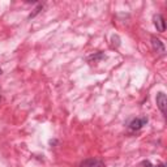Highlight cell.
<instances>
[{"label": "cell", "instance_id": "1", "mask_svg": "<svg viewBox=\"0 0 167 167\" xmlns=\"http://www.w3.org/2000/svg\"><path fill=\"white\" fill-rule=\"evenodd\" d=\"M147 124V117L146 116H142V117H135L129 121L128 127H129L131 131H140L144 125Z\"/></svg>", "mask_w": 167, "mask_h": 167}, {"label": "cell", "instance_id": "2", "mask_svg": "<svg viewBox=\"0 0 167 167\" xmlns=\"http://www.w3.org/2000/svg\"><path fill=\"white\" fill-rule=\"evenodd\" d=\"M155 101H157V106L158 108L161 110V112L163 115H166V107H167V98H166V94L165 93H158L157 94V98H155Z\"/></svg>", "mask_w": 167, "mask_h": 167}, {"label": "cell", "instance_id": "3", "mask_svg": "<svg viewBox=\"0 0 167 167\" xmlns=\"http://www.w3.org/2000/svg\"><path fill=\"white\" fill-rule=\"evenodd\" d=\"M154 25H155V28H157V32L159 33H163L166 30V22H165V18H163L162 14H155L154 16Z\"/></svg>", "mask_w": 167, "mask_h": 167}, {"label": "cell", "instance_id": "4", "mask_svg": "<svg viewBox=\"0 0 167 167\" xmlns=\"http://www.w3.org/2000/svg\"><path fill=\"white\" fill-rule=\"evenodd\" d=\"M151 46H153L154 51L159 52V54H165L166 52V48H165V44L162 43L161 39H158L157 37H151Z\"/></svg>", "mask_w": 167, "mask_h": 167}, {"label": "cell", "instance_id": "5", "mask_svg": "<svg viewBox=\"0 0 167 167\" xmlns=\"http://www.w3.org/2000/svg\"><path fill=\"white\" fill-rule=\"evenodd\" d=\"M81 167H103V163L97 159H88L81 163Z\"/></svg>", "mask_w": 167, "mask_h": 167}, {"label": "cell", "instance_id": "6", "mask_svg": "<svg viewBox=\"0 0 167 167\" xmlns=\"http://www.w3.org/2000/svg\"><path fill=\"white\" fill-rule=\"evenodd\" d=\"M99 59H106V55H103L102 52H98L96 55L89 56V60H94V62H97V60H99Z\"/></svg>", "mask_w": 167, "mask_h": 167}, {"label": "cell", "instance_id": "7", "mask_svg": "<svg viewBox=\"0 0 167 167\" xmlns=\"http://www.w3.org/2000/svg\"><path fill=\"white\" fill-rule=\"evenodd\" d=\"M42 9H43V4H38V7H37V8H35V9H34V12H33V13H30V14H29V18H33V17H35V16H37V14H38V13H39V12H41V11H42Z\"/></svg>", "mask_w": 167, "mask_h": 167}, {"label": "cell", "instance_id": "8", "mask_svg": "<svg viewBox=\"0 0 167 167\" xmlns=\"http://www.w3.org/2000/svg\"><path fill=\"white\" fill-rule=\"evenodd\" d=\"M142 166H145V167H153L149 161H144V162H142Z\"/></svg>", "mask_w": 167, "mask_h": 167}, {"label": "cell", "instance_id": "9", "mask_svg": "<svg viewBox=\"0 0 167 167\" xmlns=\"http://www.w3.org/2000/svg\"><path fill=\"white\" fill-rule=\"evenodd\" d=\"M153 167H166L165 163H161V165H157V166H153Z\"/></svg>", "mask_w": 167, "mask_h": 167}, {"label": "cell", "instance_id": "10", "mask_svg": "<svg viewBox=\"0 0 167 167\" xmlns=\"http://www.w3.org/2000/svg\"><path fill=\"white\" fill-rule=\"evenodd\" d=\"M3 73V71H2V68H0V74H2Z\"/></svg>", "mask_w": 167, "mask_h": 167}, {"label": "cell", "instance_id": "11", "mask_svg": "<svg viewBox=\"0 0 167 167\" xmlns=\"http://www.w3.org/2000/svg\"><path fill=\"white\" fill-rule=\"evenodd\" d=\"M0 99H2V97H0Z\"/></svg>", "mask_w": 167, "mask_h": 167}]
</instances>
